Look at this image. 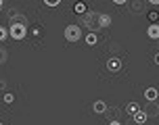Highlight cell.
<instances>
[{"label": "cell", "mask_w": 159, "mask_h": 125, "mask_svg": "<svg viewBox=\"0 0 159 125\" xmlns=\"http://www.w3.org/2000/svg\"><path fill=\"white\" fill-rule=\"evenodd\" d=\"M78 25H84V27H88L90 31H101V23H98V13H94V11H86L84 15H82V19H80Z\"/></svg>", "instance_id": "1"}, {"label": "cell", "mask_w": 159, "mask_h": 125, "mask_svg": "<svg viewBox=\"0 0 159 125\" xmlns=\"http://www.w3.org/2000/svg\"><path fill=\"white\" fill-rule=\"evenodd\" d=\"M8 36H11L13 40H23L25 36H27V25H23V23H11Z\"/></svg>", "instance_id": "2"}, {"label": "cell", "mask_w": 159, "mask_h": 125, "mask_svg": "<svg viewBox=\"0 0 159 125\" xmlns=\"http://www.w3.org/2000/svg\"><path fill=\"white\" fill-rule=\"evenodd\" d=\"M80 36H82V29H80L78 23H71L65 27V38H67V42H78Z\"/></svg>", "instance_id": "3"}, {"label": "cell", "mask_w": 159, "mask_h": 125, "mask_svg": "<svg viewBox=\"0 0 159 125\" xmlns=\"http://www.w3.org/2000/svg\"><path fill=\"white\" fill-rule=\"evenodd\" d=\"M128 4H130V11L134 13V15H144L147 13V0H128Z\"/></svg>", "instance_id": "4"}, {"label": "cell", "mask_w": 159, "mask_h": 125, "mask_svg": "<svg viewBox=\"0 0 159 125\" xmlns=\"http://www.w3.org/2000/svg\"><path fill=\"white\" fill-rule=\"evenodd\" d=\"M143 110L147 113V117H159V104H157V100H147V104L143 106Z\"/></svg>", "instance_id": "5"}, {"label": "cell", "mask_w": 159, "mask_h": 125, "mask_svg": "<svg viewBox=\"0 0 159 125\" xmlns=\"http://www.w3.org/2000/svg\"><path fill=\"white\" fill-rule=\"evenodd\" d=\"M107 71H109V73H119V71H121V61H119V56H111V58L107 61Z\"/></svg>", "instance_id": "6"}, {"label": "cell", "mask_w": 159, "mask_h": 125, "mask_svg": "<svg viewBox=\"0 0 159 125\" xmlns=\"http://www.w3.org/2000/svg\"><path fill=\"white\" fill-rule=\"evenodd\" d=\"M30 33H32L34 38H36V44H40V38L44 36V25H42V23H34V25H30Z\"/></svg>", "instance_id": "7"}, {"label": "cell", "mask_w": 159, "mask_h": 125, "mask_svg": "<svg viewBox=\"0 0 159 125\" xmlns=\"http://www.w3.org/2000/svg\"><path fill=\"white\" fill-rule=\"evenodd\" d=\"M103 115L109 119V121H113V119H119V117H121V109H119V106H107V110H105Z\"/></svg>", "instance_id": "8"}, {"label": "cell", "mask_w": 159, "mask_h": 125, "mask_svg": "<svg viewBox=\"0 0 159 125\" xmlns=\"http://www.w3.org/2000/svg\"><path fill=\"white\" fill-rule=\"evenodd\" d=\"M111 21H113V17H111V15H107V13H101V15H98L101 29H103V27H109V25H111Z\"/></svg>", "instance_id": "9"}, {"label": "cell", "mask_w": 159, "mask_h": 125, "mask_svg": "<svg viewBox=\"0 0 159 125\" xmlns=\"http://www.w3.org/2000/svg\"><path fill=\"white\" fill-rule=\"evenodd\" d=\"M132 119H134V121H136L138 125H143V123H147V119H149V117H147V113H144V110L140 109V110H136L134 115H132Z\"/></svg>", "instance_id": "10"}, {"label": "cell", "mask_w": 159, "mask_h": 125, "mask_svg": "<svg viewBox=\"0 0 159 125\" xmlns=\"http://www.w3.org/2000/svg\"><path fill=\"white\" fill-rule=\"evenodd\" d=\"M109 52H111V56H119L124 52V48L119 46L117 42H111V44H109Z\"/></svg>", "instance_id": "11"}, {"label": "cell", "mask_w": 159, "mask_h": 125, "mask_svg": "<svg viewBox=\"0 0 159 125\" xmlns=\"http://www.w3.org/2000/svg\"><path fill=\"white\" fill-rule=\"evenodd\" d=\"M147 33H149V38H153V40H159V25L157 23H153L149 29H147Z\"/></svg>", "instance_id": "12"}, {"label": "cell", "mask_w": 159, "mask_h": 125, "mask_svg": "<svg viewBox=\"0 0 159 125\" xmlns=\"http://www.w3.org/2000/svg\"><path fill=\"white\" fill-rule=\"evenodd\" d=\"M136 110H140V106H138V102H134V100H132V102H128V104H126V113L130 115V117L134 115Z\"/></svg>", "instance_id": "13"}, {"label": "cell", "mask_w": 159, "mask_h": 125, "mask_svg": "<svg viewBox=\"0 0 159 125\" xmlns=\"http://www.w3.org/2000/svg\"><path fill=\"white\" fill-rule=\"evenodd\" d=\"M92 110H94V113H105V110H107V102L96 100L94 104H92Z\"/></svg>", "instance_id": "14"}, {"label": "cell", "mask_w": 159, "mask_h": 125, "mask_svg": "<svg viewBox=\"0 0 159 125\" xmlns=\"http://www.w3.org/2000/svg\"><path fill=\"white\" fill-rule=\"evenodd\" d=\"M157 90H155V88H147V90H144V98H147V100H157Z\"/></svg>", "instance_id": "15"}, {"label": "cell", "mask_w": 159, "mask_h": 125, "mask_svg": "<svg viewBox=\"0 0 159 125\" xmlns=\"http://www.w3.org/2000/svg\"><path fill=\"white\" fill-rule=\"evenodd\" d=\"M96 42H98V36H96V31H92V33H88V36H86V44H88V46H94Z\"/></svg>", "instance_id": "16"}, {"label": "cell", "mask_w": 159, "mask_h": 125, "mask_svg": "<svg viewBox=\"0 0 159 125\" xmlns=\"http://www.w3.org/2000/svg\"><path fill=\"white\" fill-rule=\"evenodd\" d=\"M73 11H75L78 15H84V13H86V4H84V2H75V6H73Z\"/></svg>", "instance_id": "17"}, {"label": "cell", "mask_w": 159, "mask_h": 125, "mask_svg": "<svg viewBox=\"0 0 159 125\" xmlns=\"http://www.w3.org/2000/svg\"><path fill=\"white\" fill-rule=\"evenodd\" d=\"M2 102H4V104H13V102H15V94H4V98H2Z\"/></svg>", "instance_id": "18"}, {"label": "cell", "mask_w": 159, "mask_h": 125, "mask_svg": "<svg viewBox=\"0 0 159 125\" xmlns=\"http://www.w3.org/2000/svg\"><path fill=\"white\" fill-rule=\"evenodd\" d=\"M7 58H8V50L0 46V65H2V62H7Z\"/></svg>", "instance_id": "19"}, {"label": "cell", "mask_w": 159, "mask_h": 125, "mask_svg": "<svg viewBox=\"0 0 159 125\" xmlns=\"http://www.w3.org/2000/svg\"><path fill=\"white\" fill-rule=\"evenodd\" d=\"M149 19H151L153 23H155V21L159 19V13H157V11H153V13H149Z\"/></svg>", "instance_id": "20"}, {"label": "cell", "mask_w": 159, "mask_h": 125, "mask_svg": "<svg viewBox=\"0 0 159 125\" xmlns=\"http://www.w3.org/2000/svg\"><path fill=\"white\" fill-rule=\"evenodd\" d=\"M59 2H61V0H44V4H46V6H57Z\"/></svg>", "instance_id": "21"}, {"label": "cell", "mask_w": 159, "mask_h": 125, "mask_svg": "<svg viewBox=\"0 0 159 125\" xmlns=\"http://www.w3.org/2000/svg\"><path fill=\"white\" fill-rule=\"evenodd\" d=\"M7 36H8V31L4 29V27H0V42H2V40L7 38Z\"/></svg>", "instance_id": "22"}, {"label": "cell", "mask_w": 159, "mask_h": 125, "mask_svg": "<svg viewBox=\"0 0 159 125\" xmlns=\"http://www.w3.org/2000/svg\"><path fill=\"white\" fill-rule=\"evenodd\" d=\"M4 88H7V79H0V92H2Z\"/></svg>", "instance_id": "23"}, {"label": "cell", "mask_w": 159, "mask_h": 125, "mask_svg": "<svg viewBox=\"0 0 159 125\" xmlns=\"http://www.w3.org/2000/svg\"><path fill=\"white\" fill-rule=\"evenodd\" d=\"M126 125H138V123H136L134 119H128V121H126Z\"/></svg>", "instance_id": "24"}, {"label": "cell", "mask_w": 159, "mask_h": 125, "mask_svg": "<svg viewBox=\"0 0 159 125\" xmlns=\"http://www.w3.org/2000/svg\"><path fill=\"white\" fill-rule=\"evenodd\" d=\"M109 125H121V123H119L117 119H113V121H109Z\"/></svg>", "instance_id": "25"}, {"label": "cell", "mask_w": 159, "mask_h": 125, "mask_svg": "<svg viewBox=\"0 0 159 125\" xmlns=\"http://www.w3.org/2000/svg\"><path fill=\"white\" fill-rule=\"evenodd\" d=\"M113 2H115V4H126L128 0H113Z\"/></svg>", "instance_id": "26"}, {"label": "cell", "mask_w": 159, "mask_h": 125, "mask_svg": "<svg viewBox=\"0 0 159 125\" xmlns=\"http://www.w3.org/2000/svg\"><path fill=\"white\" fill-rule=\"evenodd\" d=\"M147 2H151V4H159V0H147Z\"/></svg>", "instance_id": "27"}, {"label": "cell", "mask_w": 159, "mask_h": 125, "mask_svg": "<svg viewBox=\"0 0 159 125\" xmlns=\"http://www.w3.org/2000/svg\"><path fill=\"white\" fill-rule=\"evenodd\" d=\"M155 62H157V65H159V52H157V54H155Z\"/></svg>", "instance_id": "28"}, {"label": "cell", "mask_w": 159, "mask_h": 125, "mask_svg": "<svg viewBox=\"0 0 159 125\" xmlns=\"http://www.w3.org/2000/svg\"><path fill=\"white\" fill-rule=\"evenodd\" d=\"M2 4H4V0H0V11H2Z\"/></svg>", "instance_id": "29"}, {"label": "cell", "mask_w": 159, "mask_h": 125, "mask_svg": "<svg viewBox=\"0 0 159 125\" xmlns=\"http://www.w3.org/2000/svg\"><path fill=\"white\" fill-rule=\"evenodd\" d=\"M157 48H159V40H157Z\"/></svg>", "instance_id": "30"}, {"label": "cell", "mask_w": 159, "mask_h": 125, "mask_svg": "<svg viewBox=\"0 0 159 125\" xmlns=\"http://www.w3.org/2000/svg\"><path fill=\"white\" fill-rule=\"evenodd\" d=\"M0 125H4V123H0Z\"/></svg>", "instance_id": "31"}]
</instances>
